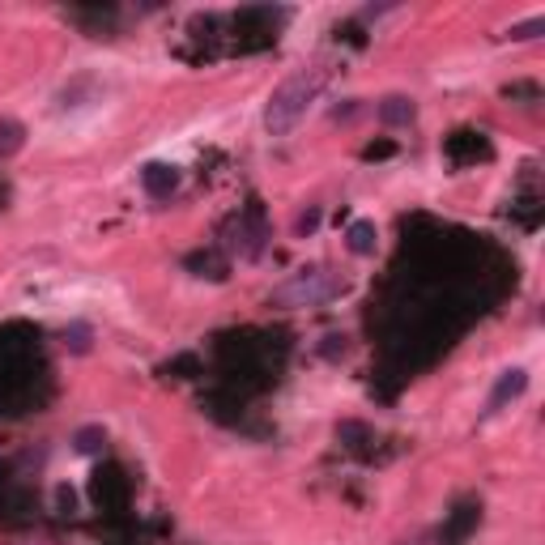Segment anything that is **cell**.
Segmentation results:
<instances>
[{"label": "cell", "mask_w": 545, "mask_h": 545, "mask_svg": "<svg viewBox=\"0 0 545 545\" xmlns=\"http://www.w3.org/2000/svg\"><path fill=\"white\" fill-rule=\"evenodd\" d=\"M328 85V68L324 65H311V68H299L290 73L277 90H272L269 107H264V124H269L272 137H286L294 132V124L307 115V107L320 98V90Z\"/></svg>", "instance_id": "6da1fadb"}, {"label": "cell", "mask_w": 545, "mask_h": 545, "mask_svg": "<svg viewBox=\"0 0 545 545\" xmlns=\"http://www.w3.org/2000/svg\"><path fill=\"white\" fill-rule=\"evenodd\" d=\"M141 188L154 196V201H166V196L179 188V171L175 166H166V162H149V166L141 171Z\"/></svg>", "instance_id": "5b68a950"}, {"label": "cell", "mask_w": 545, "mask_h": 545, "mask_svg": "<svg viewBox=\"0 0 545 545\" xmlns=\"http://www.w3.org/2000/svg\"><path fill=\"white\" fill-rule=\"evenodd\" d=\"M26 145V129L17 124V120H0V158H9Z\"/></svg>", "instance_id": "ba28073f"}, {"label": "cell", "mask_w": 545, "mask_h": 545, "mask_svg": "<svg viewBox=\"0 0 545 545\" xmlns=\"http://www.w3.org/2000/svg\"><path fill=\"white\" fill-rule=\"evenodd\" d=\"M405 545H422V541H405Z\"/></svg>", "instance_id": "4fadbf2b"}, {"label": "cell", "mask_w": 545, "mask_h": 545, "mask_svg": "<svg viewBox=\"0 0 545 545\" xmlns=\"http://www.w3.org/2000/svg\"><path fill=\"white\" fill-rule=\"evenodd\" d=\"M345 247H350L353 256H375V247H380V230H375V222H367V218L350 222V230H345Z\"/></svg>", "instance_id": "8992f818"}, {"label": "cell", "mask_w": 545, "mask_h": 545, "mask_svg": "<svg viewBox=\"0 0 545 545\" xmlns=\"http://www.w3.org/2000/svg\"><path fill=\"white\" fill-rule=\"evenodd\" d=\"M524 388H529V375H524L520 367L503 371V375H498V384H495V392H490V401H486V414H498L507 401L524 397Z\"/></svg>", "instance_id": "277c9868"}, {"label": "cell", "mask_w": 545, "mask_h": 545, "mask_svg": "<svg viewBox=\"0 0 545 545\" xmlns=\"http://www.w3.org/2000/svg\"><path fill=\"white\" fill-rule=\"evenodd\" d=\"M345 294V277L333 269H303L286 277L281 286L269 294V307H281V311H299V307H324Z\"/></svg>", "instance_id": "7a4b0ae2"}, {"label": "cell", "mask_w": 545, "mask_h": 545, "mask_svg": "<svg viewBox=\"0 0 545 545\" xmlns=\"http://www.w3.org/2000/svg\"><path fill=\"white\" fill-rule=\"evenodd\" d=\"M90 341H94V333H90L85 324H73V328L65 333V345L73 353H90Z\"/></svg>", "instance_id": "30bf717a"}, {"label": "cell", "mask_w": 545, "mask_h": 545, "mask_svg": "<svg viewBox=\"0 0 545 545\" xmlns=\"http://www.w3.org/2000/svg\"><path fill=\"white\" fill-rule=\"evenodd\" d=\"M545 31V17H532V22H520V26H512V39H532V34Z\"/></svg>", "instance_id": "8fae6325"}, {"label": "cell", "mask_w": 545, "mask_h": 545, "mask_svg": "<svg viewBox=\"0 0 545 545\" xmlns=\"http://www.w3.org/2000/svg\"><path fill=\"white\" fill-rule=\"evenodd\" d=\"M316 226H320V213H316V209H311V213H303V218H299V222H294V230H299V235H311V230H316Z\"/></svg>", "instance_id": "7c38bea8"}, {"label": "cell", "mask_w": 545, "mask_h": 545, "mask_svg": "<svg viewBox=\"0 0 545 545\" xmlns=\"http://www.w3.org/2000/svg\"><path fill=\"white\" fill-rule=\"evenodd\" d=\"M414 115H417L414 98H405V94H392V98H384V103H380V120H384V124H392V129L409 124Z\"/></svg>", "instance_id": "52a82bcc"}, {"label": "cell", "mask_w": 545, "mask_h": 545, "mask_svg": "<svg viewBox=\"0 0 545 545\" xmlns=\"http://www.w3.org/2000/svg\"><path fill=\"white\" fill-rule=\"evenodd\" d=\"M226 247L235 252V256L252 260L264 247V226L256 222V218H235V222L226 226Z\"/></svg>", "instance_id": "3957f363"}, {"label": "cell", "mask_w": 545, "mask_h": 545, "mask_svg": "<svg viewBox=\"0 0 545 545\" xmlns=\"http://www.w3.org/2000/svg\"><path fill=\"white\" fill-rule=\"evenodd\" d=\"M73 443H77L81 456H94V451L107 443V434H103V426H81V431L73 434Z\"/></svg>", "instance_id": "9c48e42d"}]
</instances>
